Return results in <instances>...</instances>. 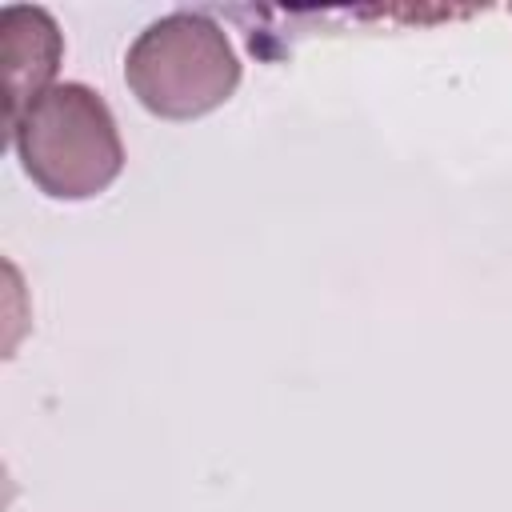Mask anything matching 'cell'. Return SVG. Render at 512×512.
<instances>
[{"mask_svg": "<svg viewBox=\"0 0 512 512\" xmlns=\"http://www.w3.org/2000/svg\"><path fill=\"white\" fill-rule=\"evenodd\" d=\"M24 176L52 200L100 196L124 172L112 108L88 84L64 80L36 96L8 128Z\"/></svg>", "mask_w": 512, "mask_h": 512, "instance_id": "6da1fadb", "label": "cell"}, {"mask_svg": "<svg viewBox=\"0 0 512 512\" xmlns=\"http://www.w3.org/2000/svg\"><path fill=\"white\" fill-rule=\"evenodd\" d=\"M124 84L160 120L216 112L240 84V56L228 32L200 12H172L148 24L128 56Z\"/></svg>", "mask_w": 512, "mask_h": 512, "instance_id": "7a4b0ae2", "label": "cell"}, {"mask_svg": "<svg viewBox=\"0 0 512 512\" xmlns=\"http://www.w3.org/2000/svg\"><path fill=\"white\" fill-rule=\"evenodd\" d=\"M4 40V88H8V128L24 116V108L52 88V76L64 56V40L56 20L44 8L8 4L0 12Z\"/></svg>", "mask_w": 512, "mask_h": 512, "instance_id": "3957f363", "label": "cell"}]
</instances>
